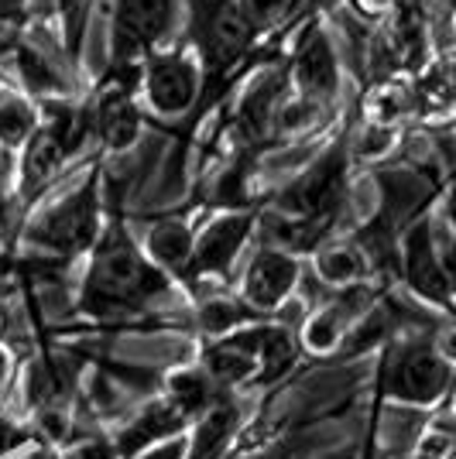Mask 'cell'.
Here are the masks:
<instances>
[{"label": "cell", "instance_id": "8992f818", "mask_svg": "<svg viewBox=\"0 0 456 459\" xmlns=\"http://www.w3.org/2000/svg\"><path fill=\"white\" fill-rule=\"evenodd\" d=\"M453 364L429 340H408L388 350L381 367V391L405 404H436L453 387Z\"/></svg>", "mask_w": 456, "mask_h": 459}, {"label": "cell", "instance_id": "e0dca14e", "mask_svg": "<svg viewBox=\"0 0 456 459\" xmlns=\"http://www.w3.org/2000/svg\"><path fill=\"white\" fill-rule=\"evenodd\" d=\"M41 131L39 103L28 93L0 90V148L18 154Z\"/></svg>", "mask_w": 456, "mask_h": 459}, {"label": "cell", "instance_id": "277c9868", "mask_svg": "<svg viewBox=\"0 0 456 459\" xmlns=\"http://www.w3.org/2000/svg\"><path fill=\"white\" fill-rule=\"evenodd\" d=\"M186 4L182 0H114L110 18V65L107 69H141L145 58L169 48L179 31Z\"/></svg>", "mask_w": 456, "mask_h": 459}, {"label": "cell", "instance_id": "836d02e7", "mask_svg": "<svg viewBox=\"0 0 456 459\" xmlns=\"http://www.w3.org/2000/svg\"><path fill=\"white\" fill-rule=\"evenodd\" d=\"M439 350H443V357L453 364V360H456V325L446 333V336H443V346H439Z\"/></svg>", "mask_w": 456, "mask_h": 459}, {"label": "cell", "instance_id": "d590c367", "mask_svg": "<svg viewBox=\"0 0 456 459\" xmlns=\"http://www.w3.org/2000/svg\"><path fill=\"white\" fill-rule=\"evenodd\" d=\"M453 186H456V172H453Z\"/></svg>", "mask_w": 456, "mask_h": 459}, {"label": "cell", "instance_id": "44dd1931", "mask_svg": "<svg viewBox=\"0 0 456 459\" xmlns=\"http://www.w3.org/2000/svg\"><path fill=\"white\" fill-rule=\"evenodd\" d=\"M56 18L62 28V48L66 62L76 65L83 41H86V18H90V0H56Z\"/></svg>", "mask_w": 456, "mask_h": 459}, {"label": "cell", "instance_id": "d6a6232c", "mask_svg": "<svg viewBox=\"0 0 456 459\" xmlns=\"http://www.w3.org/2000/svg\"><path fill=\"white\" fill-rule=\"evenodd\" d=\"M28 7H31V21L56 18V0H28Z\"/></svg>", "mask_w": 456, "mask_h": 459}, {"label": "cell", "instance_id": "7402d4cb", "mask_svg": "<svg viewBox=\"0 0 456 459\" xmlns=\"http://www.w3.org/2000/svg\"><path fill=\"white\" fill-rule=\"evenodd\" d=\"M250 308L244 302H230V299H206L199 306V325L209 336H230L237 333V325L248 319Z\"/></svg>", "mask_w": 456, "mask_h": 459}, {"label": "cell", "instance_id": "2e32d148", "mask_svg": "<svg viewBox=\"0 0 456 459\" xmlns=\"http://www.w3.org/2000/svg\"><path fill=\"white\" fill-rule=\"evenodd\" d=\"M182 421H186V415L171 402L152 404L148 411H141L134 419L131 429H124V436L117 442V453L120 456H137L141 449H154V446H162V439L175 436L182 429Z\"/></svg>", "mask_w": 456, "mask_h": 459}, {"label": "cell", "instance_id": "e575fe53", "mask_svg": "<svg viewBox=\"0 0 456 459\" xmlns=\"http://www.w3.org/2000/svg\"><path fill=\"white\" fill-rule=\"evenodd\" d=\"M450 223H453V233H456V186H453V195H450Z\"/></svg>", "mask_w": 456, "mask_h": 459}, {"label": "cell", "instance_id": "cb8c5ba5", "mask_svg": "<svg viewBox=\"0 0 456 459\" xmlns=\"http://www.w3.org/2000/svg\"><path fill=\"white\" fill-rule=\"evenodd\" d=\"M399 141V127H391V124H367L361 131L357 141H350V154L354 158H378V154H388L391 152V144Z\"/></svg>", "mask_w": 456, "mask_h": 459}, {"label": "cell", "instance_id": "603a6c76", "mask_svg": "<svg viewBox=\"0 0 456 459\" xmlns=\"http://www.w3.org/2000/svg\"><path fill=\"white\" fill-rule=\"evenodd\" d=\"M209 377L206 370L203 374H175L169 384V402L182 411V415H192V411H199V408H209Z\"/></svg>", "mask_w": 456, "mask_h": 459}, {"label": "cell", "instance_id": "484cf974", "mask_svg": "<svg viewBox=\"0 0 456 459\" xmlns=\"http://www.w3.org/2000/svg\"><path fill=\"white\" fill-rule=\"evenodd\" d=\"M28 21H31V7H28V0H0V28L4 31H24L28 28Z\"/></svg>", "mask_w": 456, "mask_h": 459}, {"label": "cell", "instance_id": "9a60e30c", "mask_svg": "<svg viewBox=\"0 0 456 459\" xmlns=\"http://www.w3.org/2000/svg\"><path fill=\"white\" fill-rule=\"evenodd\" d=\"M14 69H18L21 86L28 90V96L39 100H52V96H73L69 79L62 76V69L48 62V56L35 48L31 41H14Z\"/></svg>", "mask_w": 456, "mask_h": 459}, {"label": "cell", "instance_id": "4dcf8cb0", "mask_svg": "<svg viewBox=\"0 0 456 459\" xmlns=\"http://www.w3.org/2000/svg\"><path fill=\"white\" fill-rule=\"evenodd\" d=\"M182 456H186V442L175 439V442H165V446H154L152 453L141 459H182Z\"/></svg>", "mask_w": 456, "mask_h": 459}, {"label": "cell", "instance_id": "3957f363", "mask_svg": "<svg viewBox=\"0 0 456 459\" xmlns=\"http://www.w3.org/2000/svg\"><path fill=\"white\" fill-rule=\"evenodd\" d=\"M350 137L340 134L326 152H320L303 175H295L275 199V212L288 220H299L305 227H316L329 237V227L343 212L350 192Z\"/></svg>", "mask_w": 456, "mask_h": 459}, {"label": "cell", "instance_id": "ba28073f", "mask_svg": "<svg viewBox=\"0 0 456 459\" xmlns=\"http://www.w3.org/2000/svg\"><path fill=\"white\" fill-rule=\"evenodd\" d=\"M141 93V69H107L103 86L90 100L93 107V131L100 148L110 154H120L134 148V141L141 137L145 114L137 107Z\"/></svg>", "mask_w": 456, "mask_h": 459}, {"label": "cell", "instance_id": "d4e9b609", "mask_svg": "<svg viewBox=\"0 0 456 459\" xmlns=\"http://www.w3.org/2000/svg\"><path fill=\"white\" fill-rule=\"evenodd\" d=\"M241 7L248 11V18L267 31L271 24H278L282 18H292L295 11V0H241Z\"/></svg>", "mask_w": 456, "mask_h": 459}, {"label": "cell", "instance_id": "f1b7e54d", "mask_svg": "<svg viewBox=\"0 0 456 459\" xmlns=\"http://www.w3.org/2000/svg\"><path fill=\"white\" fill-rule=\"evenodd\" d=\"M439 257H443V271L450 278V288H453V299H456V233L446 240V247H439Z\"/></svg>", "mask_w": 456, "mask_h": 459}, {"label": "cell", "instance_id": "6da1fadb", "mask_svg": "<svg viewBox=\"0 0 456 459\" xmlns=\"http://www.w3.org/2000/svg\"><path fill=\"white\" fill-rule=\"evenodd\" d=\"M169 291V274L134 244L120 220H110L83 281L79 308L93 319H131L141 316Z\"/></svg>", "mask_w": 456, "mask_h": 459}, {"label": "cell", "instance_id": "4fadbf2b", "mask_svg": "<svg viewBox=\"0 0 456 459\" xmlns=\"http://www.w3.org/2000/svg\"><path fill=\"white\" fill-rule=\"evenodd\" d=\"M66 154L56 144V137L41 127L39 134L31 137L18 152V175H14V195L21 199V206H31L41 192L52 186V178L62 172Z\"/></svg>", "mask_w": 456, "mask_h": 459}, {"label": "cell", "instance_id": "5bb4252c", "mask_svg": "<svg viewBox=\"0 0 456 459\" xmlns=\"http://www.w3.org/2000/svg\"><path fill=\"white\" fill-rule=\"evenodd\" d=\"M145 247H148V257H152L165 274H182V278H189L192 247H196V233L189 230V223H182V220H158V223L148 230Z\"/></svg>", "mask_w": 456, "mask_h": 459}, {"label": "cell", "instance_id": "f546056e", "mask_svg": "<svg viewBox=\"0 0 456 459\" xmlns=\"http://www.w3.org/2000/svg\"><path fill=\"white\" fill-rule=\"evenodd\" d=\"M69 459H117V449L103 446V442H86V446H79Z\"/></svg>", "mask_w": 456, "mask_h": 459}, {"label": "cell", "instance_id": "4316f807", "mask_svg": "<svg viewBox=\"0 0 456 459\" xmlns=\"http://www.w3.org/2000/svg\"><path fill=\"white\" fill-rule=\"evenodd\" d=\"M24 432H21L18 425H11L7 419H0V456H7L11 449H18V446H24Z\"/></svg>", "mask_w": 456, "mask_h": 459}, {"label": "cell", "instance_id": "9c48e42d", "mask_svg": "<svg viewBox=\"0 0 456 459\" xmlns=\"http://www.w3.org/2000/svg\"><path fill=\"white\" fill-rule=\"evenodd\" d=\"M399 274L418 299H425L439 308L453 306V288H450V278L443 271V257H439V244L429 216L412 220L399 237Z\"/></svg>", "mask_w": 456, "mask_h": 459}, {"label": "cell", "instance_id": "d6986e66", "mask_svg": "<svg viewBox=\"0 0 456 459\" xmlns=\"http://www.w3.org/2000/svg\"><path fill=\"white\" fill-rule=\"evenodd\" d=\"M233 425H237V408L227 402H213L206 408V415L199 419V429L192 436L189 456L192 459H216L224 453L227 439L233 436Z\"/></svg>", "mask_w": 456, "mask_h": 459}, {"label": "cell", "instance_id": "5b68a950", "mask_svg": "<svg viewBox=\"0 0 456 459\" xmlns=\"http://www.w3.org/2000/svg\"><path fill=\"white\" fill-rule=\"evenodd\" d=\"M206 93L203 65L189 45H169L145 58L141 65V96L148 110L162 120H182L189 114H199Z\"/></svg>", "mask_w": 456, "mask_h": 459}, {"label": "cell", "instance_id": "83f0119b", "mask_svg": "<svg viewBox=\"0 0 456 459\" xmlns=\"http://www.w3.org/2000/svg\"><path fill=\"white\" fill-rule=\"evenodd\" d=\"M354 4H357V11L364 18H384V14H391L399 7L401 0H354Z\"/></svg>", "mask_w": 456, "mask_h": 459}, {"label": "cell", "instance_id": "30bf717a", "mask_svg": "<svg viewBox=\"0 0 456 459\" xmlns=\"http://www.w3.org/2000/svg\"><path fill=\"white\" fill-rule=\"evenodd\" d=\"M288 93H292V79H288L285 62H278V69H267L265 76H258L244 90L241 103H237V114H233V124L244 137L248 152H258L267 137L278 134V110L288 100Z\"/></svg>", "mask_w": 456, "mask_h": 459}, {"label": "cell", "instance_id": "ac0fdd59", "mask_svg": "<svg viewBox=\"0 0 456 459\" xmlns=\"http://www.w3.org/2000/svg\"><path fill=\"white\" fill-rule=\"evenodd\" d=\"M316 271L326 285L354 288L371 274V261L357 244H323L316 250Z\"/></svg>", "mask_w": 456, "mask_h": 459}, {"label": "cell", "instance_id": "7a4b0ae2", "mask_svg": "<svg viewBox=\"0 0 456 459\" xmlns=\"http://www.w3.org/2000/svg\"><path fill=\"white\" fill-rule=\"evenodd\" d=\"M103 165L96 161L76 189L35 212L21 237L24 244L45 250L58 261L79 257L93 250L103 237Z\"/></svg>", "mask_w": 456, "mask_h": 459}, {"label": "cell", "instance_id": "1f68e13d", "mask_svg": "<svg viewBox=\"0 0 456 459\" xmlns=\"http://www.w3.org/2000/svg\"><path fill=\"white\" fill-rule=\"evenodd\" d=\"M41 429H45L48 439H62V436H66V419H62L58 411H45V415H41Z\"/></svg>", "mask_w": 456, "mask_h": 459}, {"label": "cell", "instance_id": "7c38bea8", "mask_svg": "<svg viewBox=\"0 0 456 459\" xmlns=\"http://www.w3.org/2000/svg\"><path fill=\"white\" fill-rule=\"evenodd\" d=\"M299 261L295 254L278 247H261L250 257L241 285V302L250 312H275L299 285Z\"/></svg>", "mask_w": 456, "mask_h": 459}, {"label": "cell", "instance_id": "52a82bcc", "mask_svg": "<svg viewBox=\"0 0 456 459\" xmlns=\"http://www.w3.org/2000/svg\"><path fill=\"white\" fill-rule=\"evenodd\" d=\"M292 93L305 96L320 107H329L340 93V56L320 18H309L299 24L292 52L285 58Z\"/></svg>", "mask_w": 456, "mask_h": 459}, {"label": "cell", "instance_id": "ffe728a7", "mask_svg": "<svg viewBox=\"0 0 456 459\" xmlns=\"http://www.w3.org/2000/svg\"><path fill=\"white\" fill-rule=\"evenodd\" d=\"M299 353L295 336L288 333L285 325H265V343H261V381H275L282 377L292 360Z\"/></svg>", "mask_w": 456, "mask_h": 459}, {"label": "cell", "instance_id": "8fae6325", "mask_svg": "<svg viewBox=\"0 0 456 459\" xmlns=\"http://www.w3.org/2000/svg\"><path fill=\"white\" fill-rule=\"evenodd\" d=\"M254 223H258V210L216 212L206 227H203V233L196 237L189 278H203V274H227L230 264L241 257L244 244L250 240Z\"/></svg>", "mask_w": 456, "mask_h": 459}]
</instances>
